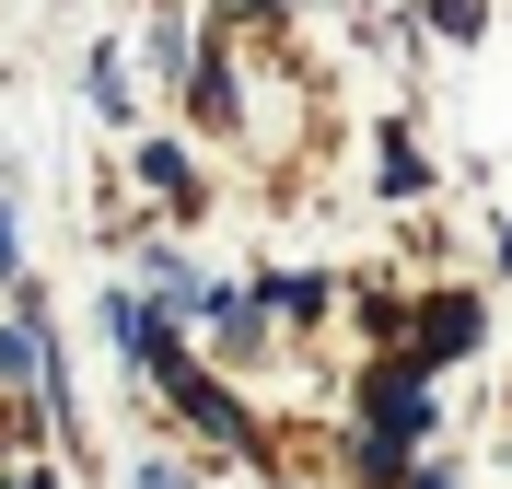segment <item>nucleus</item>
I'll list each match as a JSON object with an SVG mask.
<instances>
[{"instance_id":"1","label":"nucleus","mask_w":512,"mask_h":489,"mask_svg":"<svg viewBox=\"0 0 512 489\" xmlns=\"http://www.w3.org/2000/svg\"><path fill=\"white\" fill-rule=\"evenodd\" d=\"M408 326H419V338H408V361H419V373H443V361H466V350L489 338V303H478V292H431Z\"/></svg>"},{"instance_id":"2","label":"nucleus","mask_w":512,"mask_h":489,"mask_svg":"<svg viewBox=\"0 0 512 489\" xmlns=\"http://www.w3.org/2000/svg\"><path fill=\"white\" fill-rule=\"evenodd\" d=\"M152 385H163V396H175V408H187V420H198V431H210V443H233V455H245V443H256V431H245V408H233V396H222V385H210V373H198V361H187V350H163V361H152Z\"/></svg>"},{"instance_id":"3","label":"nucleus","mask_w":512,"mask_h":489,"mask_svg":"<svg viewBox=\"0 0 512 489\" xmlns=\"http://www.w3.org/2000/svg\"><path fill=\"white\" fill-rule=\"evenodd\" d=\"M361 420L373 431H431V373H419V361H373V373H361Z\"/></svg>"},{"instance_id":"4","label":"nucleus","mask_w":512,"mask_h":489,"mask_svg":"<svg viewBox=\"0 0 512 489\" xmlns=\"http://www.w3.org/2000/svg\"><path fill=\"white\" fill-rule=\"evenodd\" d=\"M373 152H384V163H373V187H384V198H419V187H431V152H419L408 129H384Z\"/></svg>"},{"instance_id":"5","label":"nucleus","mask_w":512,"mask_h":489,"mask_svg":"<svg viewBox=\"0 0 512 489\" xmlns=\"http://www.w3.org/2000/svg\"><path fill=\"white\" fill-rule=\"evenodd\" d=\"M256 303H268V315H291V326H315V315H326V303H338V292L291 268V280H256Z\"/></svg>"},{"instance_id":"6","label":"nucleus","mask_w":512,"mask_h":489,"mask_svg":"<svg viewBox=\"0 0 512 489\" xmlns=\"http://www.w3.org/2000/svg\"><path fill=\"white\" fill-rule=\"evenodd\" d=\"M140 175H152V187L175 198V210H187V198H198V163L175 152V140H152V152H140Z\"/></svg>"},{"instance_id":"7","label":"nucleus","mask_w":512,"mask_h":489,"mask_svg":"<svg viewBox=\"0 0 512 489\" xmlns=\"http://www.w3.org/2000/svg\"><path fill=\"white\" fill-rule=\"evenodd\" d=\"M187 94H198V117H233V70H222V59H198V70H187Z\"/></svg>"},{"instance_id":"8","label":"nucleus","mask_w":512,"mask_h":489,"mask_svg":"<svg viewBox=\"0 0 512 489\" xmlns=\"http://www.w3.org/2000/svg\"><path fill=\"white\" fill-rule=\"evenodd\" d=\"M12 257H24V245H12V198H0V268H12Z\"/></svg>"},{"instance_id":"9","label":"nucleus","mask_w":512,"mask_h":489,"mask_svg":"<svg viewBox=\"0 0 512 489\" xmlns=\"http://www.w3.org/2000/svg\"><path fill=\"white\" fill-rule=\"evenodd\" d=\"M408 489H454V478H443V466H408Z\"/></svg>"},{"instance_id":"10","label":"nucleus","mask_w":512,"mask_h":489,"mask_svg":"<svg viewBox=\"0 0 512 489\" xmlns=\"http://www.w3.org/2000/svg\"><path fill=\"white\" fill-rule=\"evenodd\" d=\"M222 12H233V24H245V12H280V0H222Z\"/></svg>"},{"instance_id":"11","label":"nucleus","mask_w":512,"mask_h":489,"mask_svg":"<svg viewBox=\"0 0 512 489\" xmlns=\"http://www.w3.org/2000/svg\"><path fill=\"white\" fill-rule=\"evenodd\" d=\"M0 489H59V478H0Z\"/></svg>"},{"instance_id":"12","label":"nucleus","mask_w":512,"mask_h":489,"mask_svg":"<svg viewBox=\"0 0 512 489\" xmlns=\"http://www.w3.org/2000/svg\"><path fill=\"white\" fill-rule=\"evenodd\" d=\"M501 280H512V233H501Z\"/></svg>"}]
</instances>
